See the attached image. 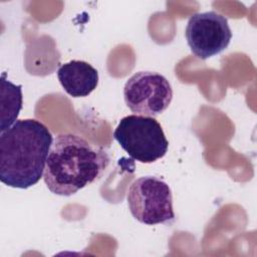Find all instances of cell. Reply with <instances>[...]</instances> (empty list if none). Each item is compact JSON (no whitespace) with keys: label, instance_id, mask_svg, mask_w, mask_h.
I'll return each mask as SVG.
<instances>
[{"label":"cell","instance_id":"obj_1","mask_svg":"<svg viewBox=\"0 0 257 257\" xmlns=\"http://www.w3.org/2000/svg\"><path fill=\"white\" fill-rule=\"evenodd\" d=\"M52 135L42 122L17 119L0 135V180L8 187L27 189L43 177Z\"/></svg>","mask_w":257,"mask_h":257},{"label":"cell","instance_id":"obj_2","mask_svg":"<svg viewBox=\"0 0 257 257\" xmlns=\"http://www.w3.org/2000/svg\"><path fill=\"white\" fill-rule=\"evenodd\" d=\"M109 164L108 154L74 134H60L50 147L43 179L48 190L71 196L98 179Z\"/></svg>","mask_w":257,"mask_h":257},{"label":"cell","instance_id":"obj_3","mask_svg":"<svg viewBox=\"0 0 257 257\" xmlns=\"http://www.w3.org/2000/svg\"><path fill=\"white\" fill-rule=\"evenodd\" d=\"M113 138L132 159L143 164L162 159L169 148L162 125L151 116L131 114L122 117Z\"/></svg>","mask_w":257,"mask_h":257},{"label":"cell","instance_id":"obj_4","mask_svg":"<svg viewBox=\"0 0 257 257\" xmlns=\"http://www.w3.org/2000/svg\"><path fill=\"white\" fill-rule=\"evenodd\" d=\"M126 200L133 217L145 225L175 220L171 188L160 178L145 176L135 180L128 188Z\"/></svg>","mask_w":257,"mask_h":257},{"label":"cell","instance_id":"obj_5","mask_svg":"<svg viewBox=\"0 0 257 257\" xmlns=\"http://www.w3.org/2000/svg\"><path fill=\"white\" fill-rule=\"evenodd\" d=\"M123 97L127 107L136 114L155 117L171 104L173 88L164 75L154 71H139L126 80Z\"/></svg>","mask_w":257,"mask_h":257},{"label":"cell","instance_id":"obj_6","mask_svg":"<svg viewBox=\"0 0 257 257\" xmlns=\"http://www.w3.org/2000/svg\"><path fill=\"white\" fill-rule=\"evenodd\" d=\"M185 36L192 53L201 59H207L229 46L232 31L225 16L216 11H207L190 17Z\"/></svg>","mask_w":257,"mask_h":257},{"label":"cell","instance_id":"obj_7","mask_svg":"<svg viewBox=\"0 0 257 257\" xmlns=\"http://www.w3.org/2000/svg\"><path fill=\"white\" fill-rule=\"evenodd\" d=\"M57 77L66 93L72 97L88 96L98 84V72L88 62L71 60L57 70Z\"/></svg>","mask_w":257,"mask_h":257},{"label":"cell","instance_id":"obj_8","mask_svg":"<svg viewBox=\"0 0 257 257\" xmlns=\"http://www.w3.org/2000/svg\"><path fill=\"white\" fill-rule=\"evenodd\" d=\"M22 108V85H16L1 76V122L0 132L9 128L16 120Z\"/></svg>","mask_w":257,"mask_h":257}]
</instances>
